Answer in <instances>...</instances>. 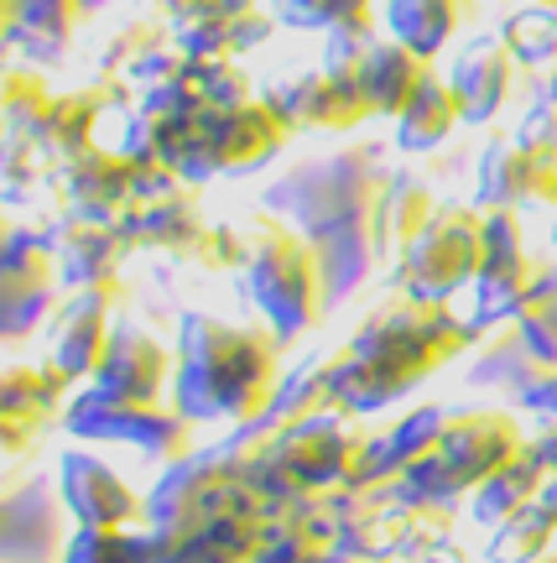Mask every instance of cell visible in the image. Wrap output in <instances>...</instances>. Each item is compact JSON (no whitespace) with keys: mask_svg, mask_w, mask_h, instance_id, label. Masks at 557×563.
<instances>
[{"mask_svg":"<svg viewBox=\"0 0 557 563\" xmlns=\"http://www.w3.org/2000/svg\"><path fill=\"white\" fill-rule=\"evenodd\" d=\"M475 340L479 329L469 319H458L448 302L397 292L391 302H380L355 329V340L328 361V397L349 418L386 412Z\"/></svg>","mask_w":557,"mask_h":563,"instance_id":"6da1fadb","label":"cell"},{"mask_svg":"<svg viewBox=\"0 0 557 563\" xmlns=\"http://www.w3.org/2000/svg\"><path fill=\"white\" fill-rule=\"evenodd\" d=\"M277 329H235L209 313H182L172 407L188 422L256 428L277 402Z\"/></svg>","mask_w":557,"mask_h":563,"instance_id":"7a4b0ae2","label":"cell"},{"mask_svg":"<svg viewBox=\"0 0 557 563\" xmlns=\"http://www.w3.org/2000/svg\"><path fill=\"white\" fill-rule=\"evenodd\" d=\"M260 454L250 470L260 501H281V496H328V490H349L359 485L365 470V449L370 433L349 428V412H319V418H302L292 428H260Z\"/></svg>","mask_w":557,"mask_h":563,"instance_id":"3957f363","label":"cell"},{"mask_svg":"<svg viewBox=\"0 0 557 563\" xmlns=\"http://www.w3.org/2000/svg\"><path fill=\"white\" fill-rule=\"evenodd\" d=\"M245 235H250V262H245L250 302L266 313L281 344L308 334L323 319V302H328L319 245L298 230H287V220H271V214H260Z\"/></svg>","mask_w":557,"mask_h":563,"instance_id":"277c9868","label":"cell"},{"mask_svg":"<svg viewBox=\"0 0 557 563\" xmlns=\"http://www.w3.org/2000/svg\"><path fill=\"white\" fill-rule=\"evenodd\" d=\"M245 501H256V485L245 481L220 449H203V454H188L182 464H172L146 490V527L161 538L188 543L193 532H203L209 522H220L224 511H235Z\"/></svg>","mask_w":557,"mask_h":563,"instance_id":"5b68a950","label":"cell"},{"mask_svg":"<svg viewBox=\"0 0 557 563\" xmlns=\"http://www.w3.org/2000/svg\"><path fill=\"white\" fill-rule=\"evenodd\" d=\"M63 428L74 439H104V443H131L136 454L161 464H182L188 449H193V422L182 418L178 407L161 402H136V397H110L100 386L79 391L68 412H63Z\"/></svg>","mask_w":557,"mask_h":563,"instance_id":"8992f818","label":"cell"},{"mask_svg":"<svg viewBox=\"0 0 557 563\" xmlns=\"http://www.w3.org/2000/svg\"><path fill=\"white\" fill-rule=\"evenodd\" d=\"M479 262H484V214L464 209V203H448V209L433 214V224L417 241L401 251L397 287L412 292V298L448 302L464 282L479 277Z\"/></svg>","mask_w":557,"mask_h":563,"instance_id":"52a82bcc","label":"cell"},{"mask_svg":"<svg viewBox=\"0 0 557 563\" xmlns=\"http://www.w3.org/2000/svg\"><path fill=\"white\" fill-rule=\"evenodd\" d=\"M292 136V121L281 115L271 100H250L235 110H209L188 141V152L178 157L182 183H203L220 173H245L277 152Z\"/></svg>","mask_w":557,"mask_h":563,"instance_id":"ba28073f","label":"cell"},{"mask_svg":"<svg viewBox=\"0 0 557 563\" xmlns=\"http://www.w3.org/2000/svg\"><path fill=\"white\" fill-rule=\"evenodd\" d=\"M542 272L526 245H521V220L516 209H484V262L475 277V329L490 323H516L532 302H537Z\"/></svg>","mask_w":557,"mask_h":563,"instance_id":"9c48e42d","label":"cell"},{"mask_svg":"<svg viewBox=\"0 0 557 563\" xmlns=\"http://www.w3.org/2000/svg\"><path fill=\"white\" fill-rule=\"evenodd\" d=\"M58 251L37 230H11L5 235V340L32 334L47 308L58 302Z\"/></svg>","mask_w":557,"mask_h":563,"instance_id":"30bf717a","label":"cell"},{"mask_svg":"<svg viewBox=\"0 0 557 563\" xmlns=\"http://www.w3.org/2000/svg\"><path fill=\"white\" fill-rule=\"evenodd\" d=\"M479 203L484 209H516V203L557 209V152L532 146L526 136H500L479 162Z\"/></svg>","mask_w":557,"mask_h":563,"instance_id":"8fae6325","label":"cell"},{"mask_svg":"<svg viewBox=\"0 0 557 563\" xmlns=\"http://www.w3.org/2000/svg\"><path fill=\"white\" fill-rule=\"evenodd\" d=\"M521 449H526V439L505 412H454L438 443L443 464H448V475L464 496H475V485H484L500 464L516 460Z\"/></svg>","mask_w":557,"mask_h":563,"instance_id":"7c38bea8","label":"cell"},{"mask_svg":"<svg viewBox=\"0 0 557 563\" xmlns=\"http://www.w3.org/2000/svg\"><path fill=\"white\" fill-rule=\"evenodd\" d=\"M120 302V282H104V287H79L74 298L63 302L58 329H53V355L47 361L58 365L68 382H94L104 365V350H110V308Z\"/></svg>","mask_w":557,"mask_h":563,"instance_id":"4fadbf2b","label":"cell"},{"mask_svg":"<svg viewBox=\"0 0 557 563\" xmlns=\"http://www.w3.org/2000/svg\"><path fill=\"white\" fill-rule=\"evenodd\" d=\"M58 490L68 511H74V527H131L146 517V496H136L110 464L83 454V449L63 454Z\"/></svg>","mask_w":557,"mask_h":563,"instance_id":"5bb4252c","label":"cell"},{"mask_svg":"<svg viewBox=\"0 0 557 563\" xmlns=\"http://www.w3.org/2000/svg\"><path fill=\"white\" fill-rule=\"evenodd\" d=\"M141 188V162L125 152H100L89 146L83 157L63 162V194H68V214H89V220H125L136 209Z\"/></svg>","mask_w":557,"mask_h":563,"instance_id":"9a60e30c","label":"cell"},{"mask_svg":"<svg viewBox=\"0 0 557 563\" xmlns=\"http://www.w3.org/2000/svg\"><path fill=\"white\" fill-rule=\"evenodd\" d=\"M266 100L292 121V131H355L370 115V104L359 95V79L355 74H334V68L281 84Z\"/></svg>","mask_w":557,"mask_h":563,"instance_id":"2e32d148","label":"cell"},{"mask_svg":"<svg viewBox=\"0 0 557 563\" xmlns=\"http://www.w3.org/2000/svg\"><path fill=\"white\" fill-rule=\"evenodd\" d=\"M178 382V355H167L161 340H152L146 329H131L120 323L110 334V350H104L100 376L89 386H100L110 397H136V402H161V391Z\"/></svg>","mask_w":557,"mask_h":563,"instance_id":"e0dca14e","label":"cell"},{"mask_svg":"<svg viewBox=\"0 0 557 563\" xmlns=\"http://www.w3.org/2000/svg\"><path fill=\"white\" fill-rule=\"evenodd\" d=\"M58 251L63 282L79 292V287H104L120 282V262L131 256V235L120 220H89V214H68V220L47 235Z\"/></svg>","mask_w":557,"mask_h":563,"instance_id":"ac0fdd59","label":"cell"},{"mask_svg":"<svg viewBox=\"0 0 557 563\" xmlns=\"http://www.w3.org/2000/svg\"><path fill=\"white\" fill-rule=\"evenodd\" d=\"M443 428H448V412L443 407H417L412 418L391 422L386 433L370 439L365 449V470H359V485H397L417 460H427L443 443Z\"/></svg>","mask_w":557,"mask_h":563,"instance_id":"d6986e66","label":"cell"},{"mask_svg":"<svg viewBox=\"0 0 557 563\" xmlns=\"http://www.w3.org/2000/svg\"><path fill=\"white\" fill-rule=\"evenodd\" d=\"M427 74H433L427 58H417L412 47H401L397 37L376 42V47L365 53V63L355 68L359 95L370 104V115H401L406 104L417 100V89L427 84Z\"/></svg>","mask_w":557,"mask_h":563,"instance_id":"ffe728a7","label":"cell"},{"mask_svg":"<svg viewBox=\"0 0 557 563\" xmlns=\"http://www.w3.org/2000/svg\"><path fill=\"white\" fill-rule=\"evenodd\" d=\"M120 224H125L131 245H152V251H172V256H188L199 245V235L209 230L199 214V199H193V183H182V188L161 194V199L136 203Z\"/></svg>","mask_w":557,"mask_h":563,"instance_id":"44dd1931","label":"cell"},{"mask_svg":"<svg viewBox=\"0 0 557 563\" xmlns=\"http://www.w3.org/2000/svg\"><path fill=\"white\" fill-rule=\"evenodd\" d=\"M266 543H271V511L256 496V501L224 511L220 522H209L203 532H193L172 563H250Z\"/></svg>","mask_w":557,"mask_h":563,"instance_id":"7402d4cb","label":"cell"},{"mask_svg":"<svg viewBox=\"0 0 557 563\" xmlns=\"http://www.w3.org/2000/svg\"><path fill=\"white\" fill-rule=\"evenodd\" d=\"M68 386L74 382H68L53 361L11 365V371H5V449H11V454H21L26 439L53 418V407L63 402V391H68Z\"/></svg>","mask_w":557,"mask_h":563,"instance_id":"603a6c76","label":"cell"},{"mask_svg":"<svg viewBox=\"0 0 557 563\" xmlns=\"http://www.w3.org/2000/svg\"><path fill=\"white\" fill-rule=\"evenodd\" d=\"M511 74H516V58H511V47L505 42H475V47H464L454 63V95L464 104V121H490L505 95H511Z\"/></svg>","mask_w":557,"mask_h":563,"instance_id":"cb8c5ba5","label":"cell"},{"mask_svg":"<svg viewBox=\"0 0 557 563\" xmlns=\"http://www.w3.org/2000/svg\"><path fill=\"white\" fill-rule=\"evenodd\" d=\"M547 481H553V475L542 470V460L532 454V443H526L516 460L500 464L484 485H475V496H469V517H475L479 527L511 522V517H521L526 506L542 501V485H547Z\"/></svg>","mask_w":557,"mask_h":563,"instance_id":"d4e9b609","label":"cell"},{"mask_svg":"<svg viewBox=\"0 0 557 563\" xmlns=\"http://www.w3.org/2000/svg\"><path fill=\"white\" fill-rule=\"evenodd\" d=\"M100 110H104V89H74V95H58L53 110L42 115V125L26 141H37L53 162H74L94 146Z\"/></svg>","mask_w":557,"mask_h":563,"instance_id":"484cf974","label":"cell"},{"mask_svg":"<svg viewBox=\"0 0 557 563\" xmlns=\"http://www.w3.org/2000/svg\"><path fill=\"white\" fill-rule=\"evenodd\" d=\"M458 121H464V104H458L454 84L438 79V74H427V84L417 89V100L397 115V146H406V152H433L438 141L454 136Z\"/></svg>","mask_w":557,"mask_h":563,"instance_id":"4316f807","label":"cell"},{"mask_svg":"<svg viewBox=\"0 0 557 563\" xmlns=\"http://www.w3.org/2000/svg\"><path fill=\"white\" fill-rule=\"evenodd\" d=\"M386 26L401 47L433 58L458 32V0H386Z\"/></svg>","mask_w":557,"mask_h":563,"instance_id":"83f0119b","label":"cell"},{"mask_svg":"<svg viewBox=\"0 0 557 563\" xmlns=\"http://www.w3.org/2000/svg\"><path fill=\"white\" fill-rule=\"evenodd\" d=\"M438 209H443V203H433V194H427L417 178H386V194H380V203H376L386 245L401 256V251H406V245H412L422 230L433 224V214H438Z\"/></svg>","mask_w":557,"mask_h":563,"instance_id":"f1b7e54d","label":"cell"},{"mask_svg":"<svg viewBox=\"0 0 557 563\" xmlns=\"http://www.w3.org/2000/svg\"><path fill=\"white\" fill-rule=\"evenodd\" d=\"M557 548V522L547 506H526L521 517H511V522H500L495 532H490V548H484V559L490 563H537L547 559Z\"/></svg>","mask_w":557,"mask_h":563,"instance_id":"f546056e","label":"cell"},{"mask_svg":"<svg viewBox=\"0 0 557 563\" xmlns=\"http://www.w3.org/2000/svg\"><path fill=\"white\" fill-rule=\"evenodd\" d=\"M500 42L511 47V58L526 68H547L557 63V0H532L516 16H505Z\"/></svg>","mask_w":557,"mask_h":563,"instance_id":"4dcf8cb0","label":"cell"},{"mask_svg":"<svg viewBox=\"0 0 557 563\" xmlns=\"http://www.w3.org/2000/svg\"><path fill=\"white\" fill-rule=\"evenodd\" d=\"M63 563H152L146 532L131 527H74Z\"/></svg>","mask_w":557,"mask_h":563,"instance_id":"1f68e13d","label":"cell"},{"mask_svg":"<svg viewBox=\"0 0 557 563\" xmlns=\"http://www.w3.org/2000/svg\"><path fill=\"white\" fill-rule=\"evenodd\" d=\"M89 5H100V0H5V21H11V32L32 26V37L63 47V37L79 26Z\"/></svg>","mask_w":557,"mask_h":563,"instance_id":"d6a6232c","label":"cell"},{"mask_svg":"<svg viewBox=\"0 0 557 563\" xmlns=\"http://www.w3.org/2000/svg\"><path fill=\"white\" fill-rule=\"evenodd\" d=\"M188 256L203 262V272H245V262H250V235L235 230V224H209Z\"/></svg>","mask_w":557,"mask_h":563,"instance_id":"836d02e7","label":"cell"},{"mask_svg":"<svg viewBox=\"0 0 557 563\" xmlns=\"http://www.w3.org/2000/svg\"><path fill=\"white\" fill-rule=\"evenodd\" d=\"M287 26H338V21L370 16V0H277Z\"/></svg>","mask_w":557,"mask_h":563,"instance_id":"e575fe53","label":"cell"},{"mask_svg":"<svg viewBox=\"0 0 557 563\" xmlns=\"http://www.w3.org/2000/svg\"><path fill=\"white\" fill-rule=\"evenodd\" d=\"M516 402L526 412H537L542 422H557V371H547L542 382H532L526 391H516Z\"/></svg>","mask_w":557,"mask_h":563,"instance_id":"d590c367","label":"cell"},{"mask_svg":"<svg viewBox=\"0 0 557 563\" xmlns=\"http://www.w3.org/2000/svg\"><path fill=\"white\" fill-rule=\"evenodd\" d=\"M526 443H532V454L542 460V470L557 475V422H542V433L537 439H526Z\"/></svg>","mask_w":557,"mask_h":563,"instance_id":"8d00e7d4","label":"cell"},{"mask_svg":"<svg viewBox=\"0 0 557 563\" xmlns=\"http://www.w3.org/2000/svg\"><path fill=\"white\" fill-rule=\"evenodd\" d=\"M157 5H161V11H167V16H172V21L182 26V21H199L203 11H214L220 0H157Z\"/></svg>","mask_w":557,"mask_h":563,"instance_id":"74e56055","label":"cell"},{"mask_svg":"<svg viewBox=\"0 0 557 563\" xmlns=\"http://www.w3.org/2000/svg\"><path fill=\"white\" fill-rule=\"evenodd\" d=\"M323 563H397L391 553H328Z\"/></svg>","mask_w":557,"mask_h":563,"instance_id":"f35d334b","label":"cell"},{"mask_svg":"<svg viewBox=\"0 0 557 563\" xmlns=\"http://www.w3.org/2000/svg\"><path fill=\"white\" fill-rule=\"evenodd\" d=\"M537 563H557V548H553V553H547V559H537Z\"/></svg>","mask_w":557,"mask_h":563,"instance_id":"ab89813d","label":"cell"},{"mask_svg":"<svg viewBox=\"0 0 557 563\" xmlns=\"http://www.w3.org/2000/svg\"><path fill=\"white\" fill-rule=\"evenodd\" d=\"M547 95H553V100H557V74H553V89H547Z\"/></svg>","mask_w":557,"mask_h":563,"instance_id":"60d3db41","label":"cell"}]
</instances>
